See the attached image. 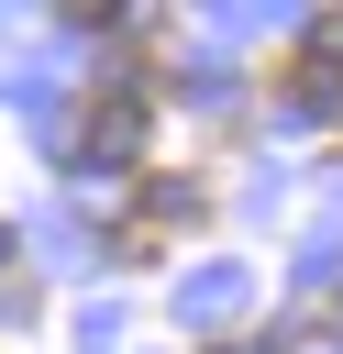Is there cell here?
I'll return each instance as SVG.
<instances>
[{
  "label": "cell",
  "mask_w": 343,
  "mask_h": 354,
  "mask_svg": "<svg viewBox=\"0 0 343 354\" xmlns=\"http://www.w3.org/2000/svg\"><path fill=\"white\" fill-rule=\"evenodd\" d=\"M199 221H210V188H199V177H166V166H144V177H133V199L100 221V243H111L122 266H155V254H166V243H188Z\"/></svg>",
  "instance_id": "cell-1"
},
{
  "label": "cell",
  "mask_w": 343,
  "mask_h": 354,
  "mask_svg": "<svg viewBox=\"0 0 343 354\" xmlns=\"http://www.w3.org/2000/svg\"><path fill=\"white\" fill-rule=\"evenodd\" d=\"M266 88H277V100H310V111H332V100H343V0H321V11H310V33L266 55Z\"/></svg>",
  "instance_id": "cell-3"
},
{
  "label": "cell",
  "mask_w": 343,
  "mask_h": 354,
  "mask_svg": "<svg viewBox=\"0 0 343 354\" xmlns=\"http://www.w3.org/2000/svg\"><path fill=\"white\" fill-rule=\"evenodd\" d=\"M55 11H66V22H77V33H111V22H133V11H144V0H55Z\"/></svg>",
  "instance_id": "cell-4"
},
{
  "label": "cell",
  "mask_w": 343,
  "mask_h": 354,
  "mask_svg": "<svg viewBox=\"0 0 343 354\" xmlns=\"http://www.w3.org/2000/svg\"><path fill=\"white\" fill-rule=\"evenodd\" d=\"M199 354H288V343H199Z\"/></svg>",
  "instance_id": "cell-5"
},
{
  "label": "cell",
  "mask_w": 343,
  "mask_h": 354,
  "mask_svg": "<svg viewBox=\"0 0 343 354\" xmlns=\"http://www.w3.org/2000/svg\"><path fill=\"white\" fill-rule=\"evenodd\" d=\"M155 111H166L155 66H133V77H100V88H89V122H77L89 166H133V155H144V133H155Z\"/></svg>",
  "instance_id": "cell-2"
}]
</instances>
